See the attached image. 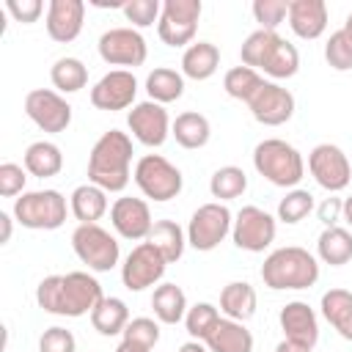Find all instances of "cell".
Masks as SVG:
<instances>
[{
	"label": "cell",
	"instance_id": "cell-6",
	"mask_svg": "<svg viewBox=\"0 0 352 352\" xmlns=\"http://www.w3.org/2000/svg\"><path fill=\"white\" fill-rule=\"evenodd\" d=\"M132 179H135L138 190H140L146 198L157 201V204H165V201L176 198V195L182 192V187H184L182 170H179L170 160H165L162 154H143V157L135 162Z\"/></svg>",
	"mask_w": 352,
	"mask_h": 352
},
{
	"label": "cell",
	"instance_id": "cell-8",
	"mask_svg": "<svg viewBox=\"0 0 352 352\" xmlns=\"http://www.w3.org/2000/svg\"><path fill=\"white\" fill-rule=\"evenodd\" d=\"M231 226H234V214L226 204L220 201L204 204L192 212L187 223V245L201 253H209L231 234Z\"/></svg>",
	"mask_w": 352,
	"mask_h": 352
},
{
	"label": "cell",
	"instance_id": "cell-7",
	"mask_svg": "<svg viewBox=\"0 0 352 352\" xmlns=\"http://www.w3.org/2000/svg\"><path fill=\"white\" fill-rule=\"evenodd\" d=\"M72 248L77 258L94 272H110L121 258L118 239L99 223H80L72 234Z\"/></svg>",
	"mask_w": 352,
	"mask_h": 352
},
{
	"label": "cell",
	"instance_id": "cell-25",
	"mask_svg": "<svg viewBox=\"0 0 352 352\" xmlns=\"http://www.w3.org/2000/svg\"><path fill=\"white\" fill-rule=\"evenodd\" d=\"M220 66V50L212 41H195L182 55V74L190 80H209Z\"/></svg>",
	"mask_w": 352,
	"mask_h": 352
},
{
	"label": "cell",
	"instance_id": "cell-2",
	"mask_svg": "<svg viewBox=\"0 0 352 352\" xmlns=\"http://www.w3.org/2000/svg\"><path fill=\"white\" fill-rule=\"evenodd\" d=\"M132 138L121 129H107L99 135L88 154V182L104 192L126 190L132 179Z\"/></svg>",
	"mask_w": 352,
	"mask_h": 352
},
{
	"label": "cell",
	"instance_id": "cell-32",
	"mask_svg": "<svg viewBox=\"0 0 352 352\" xmlns=\"http://www.w3.org/2000/svg\"><path fill=\"white\" fill-rule=\"evenodd\" d=\"M316 256H319V261H324L330 267L346 264L352 258V234L341 226L324 228L316 239Z\"/></svg>",
	"mask_w": 352,
	"mask_h": 352
},
{
	"label": "cell",
	"instance_id": "cell-49",
	"mask_svg": "<svg viewBox=\"0 0 352 352\" xmlns=\"http://www.w3.org/2000/svg\"><path fill=\"white\" fill-rule=\"evenodd\" d=\"M275 352H314V349H311V346H305V344H297V341L283 338V341L275 346Z\"/></svg>",
	"mask_w": 352,
	"mask_h": 352
},
{
	"label": "cell",
	"instance_id": "cell-51",
	"mask_svg": "<svg viewBox=\"0 0 352 352\" xmlns=\"http://www.w3.org/2000/svg\"><path fill=\"white\" fill-rule=\"evenodd\" d=\"M0 226H3L0 242H8V239H11V214H8V212H0Z\"/></svg>",
	"mask_w": 352,
	"mask_h": 352
},
{
	"label": "cell",
	"instance_id": "cell-46",
	"mask_svg": "<svg viewBox=\"0 0 352 352\" xmlns=\"http://www.w3.org/2000/svg\"><path fill=\"white\" fill-rule=\"evenodd\" d=\"M25 182H28V170L16 162H3L0 165V195L3 198H14L25 192Z\"/></svg>",
	"mask_w": 352,
	"mask_h": 352
},
{
	"label": "cell",
	"instance_id": "cell-27",
	"mask_svg": "<svg viewBox=\"0 0 352 352\" xmlns=\"http://www.w3.org/2000/svg\"><path fill=\"white\" fill-rule=\"evenodd\" d=\"M170 135L176 138V143L182 148H204L212 138V124L204 113H195V110H187V113H179L173 126H170Z\"/></svg>",
	"mask_w": 352,
	"mask_h": 352
},
{
	"label": "cell",
	"instance_id": "cell-47",
	"mask_svg": "<svg viewBox=\"0 0 352 352\" xmlns=\"http://www.w3.org/2000/svg\"><path fill=\"white\" fill-rule=\"evenodd\" d=\"M6 11H8L16 22L30 25V22H36V19L41 16L44 3H41V0H6Z\"/></svg>",
	"mask_w": 352,
	"mask_h": 352
},
{
	"label": "cell",
	"instance_id": "cell-41",
	"mask_svg": "<svg viewBox=\"0 0 352 352\" xmlns=\"http://www.w3.org/2000/svg\"><path fill=\"white\" fill-rule=\"evenodd\" d=\"M121 336H124V341L140 344L146 349H154L160 344V322L148 319V316H135V319H129V324L124 327Z\"/></svg>",
	"mask_w": 352,
	"mask_h": 352
},
{
	"label": "cell",
	"instance_id": "cell-11",
	"mask_svg": "<svg viewBox=\"0 0 352 352\" xmlns=\"http://www.w3.org/2000/svg\"><path fill=\"white\" fill-rule=\"evenodd\" d=\"M165 270H168L165 256L151 242H140L129 250V256L121 264V283L129 292H143L148 286H157Z\"/></svg>",
	"mask_w": 352,
	"mask_h": 352
},
{
	"label": "cell",
	"instance_id": "cell-1",
	"mask_svg": "<svg viewBox=\"0 0 352 352\" xmlns=\"http://www.w3.org/2000/svg\"><path fill=\"white\" fill-rule=\"evenodd\" d=\"M104 300L102 283L82 270L66 275H47L36 286V302L41 311L55 316H91V311Z\"/></svg>",
	"mask_w": 352,
	"mask_h": 352
},
{
	"label": "cell",
	"instance_id": "cell-38",
	"mask_svg": "<svg viewBox=\"0 0 352 352\" xmlns=\"http://www.w3.org/2000/svg\"><path fill=\"white\" fill-rule=\"evenodd\" d=\"M278 38H280L278 30H261V28L253 30V33L242 41V50H239L242 66H250V69L261 72V66H264V60H267V55H270V50L275 47Z\"/></svg>",
	"mask_w": 352,
	"mask_h": 352
},
{
	"label": "cell",
	"instance_id": "cell-42",
	"mask_svg": "<svg viewBox=\"0 0 352 352\" xmlns=\"http://www.w3.org/2000/svg\"><path fill=\"white\" fill-rule=\"evenodd\" d=\"M121 11L126 22H132L135 28H151L154 22H160L162 3L160 0H126Z\"/></svg>",
	"mask_w": 352,
	"mask_h": 352
},
{
	"label": "cell",
	"instance_id": "cell-36",
	"mask_svg": "<svg viewBox=\"0 0 352 352\" xmlns=\"http://www.w3.org/2000/svg\"><path fill=\"white\" fill-rule=\"evenodd\" d=\"M245 190H248V176H245V170L236 168V165H223V168H217V170L212 173V179H209V192H212V198H217L220 204L239 198Z\"/></svg>",
	"mask_w": 352,
	"mask_h": 352
},
{
	"label": "cell",
	"instance_id": "cell-12",
	"mask_svg": "<svg viewBox=\"0 0 352 352\" xmlns=\"http://www.w3.org/2000/svg\"><path fill=\"white\" fill-rule=\"evenodd\" d=\"M308 170L316 179V184L324 187L327 192L346 190V184L352 179V165H349L346 154L336 143H319V146H314L311 154H308Z\"/></svg>",
	"mask_w": 352,
	"mask_h": 352
},
{
	"label": "cell",
	"instance_id": "cell-10",
	"mask_svg": "<svg viewBox=\"0 0 352 352\" xmlns=\"http://www.w3.org/2000/svg\"><path fill=\"white\" fill-rule=\"evenodd\" d=\"M275 234H278L275 217L261 206H242L231 226L234 245L248 253H264L275 242Z\"/></svg>",
	"mask_w": 352,
	"mask_h": 352
},
{
	"label": "cell",
	"instance_id": "cell-13",
	"mask_svg": "<svg viewBox=\"0 0 352 352\" xmlns=\"http://www.w3.org/2000/svg\"><path fill=\"white\" fill-rule=\"evenodd\" d=\"M25 113L41 132H63L72 124V104L52 88H33L25 96Z\"/></svg>",
	"mask_w": 352,
	"mask_h": 352
},
{
	"label": "cell",
	"instance_id": "cell-29",
	"mask_svg": "<svg viewBox=\"0 0 352 352\" xmlns=\"http://www.w3.org/2000/svg\"><path fill=\"white\" fill-rule=\"evenodd\" d=\"M151 308L157 322L162 324H179L187 316V294L182 292V286L176 283H160L151 294Z\"/></svg>",
	"mask_w": 352,
	"mask_h": 352
},
{
	"label": "cell",
	"instance_id": "cell-15",
	"mask_svg": "<svg viewBox=\"0 0 352 352\" xmlns=\"http://www.w3.org/2000/svg\"><path fill=\"white\" fill-rule=\"evenodd\" d=\"M126 126H129V132H132V138L138 143H143L148 148H157V146H162L168 140L173 124H170L168 110L162 104L146 99V102L132 104V110L126 116Z\"/></svg>",
	"mask_w": 352,
	"mask_h": 352
},
{
	"label": "cell",
	"instance_id": "cell-31",
	"mask_svg": "<svg viewBox=\"0 0 352 352\" xmlns=\"http://www.w3.org/2000/svg\"><path fill=\"white\" fill-rule=\"evenodd\" d=\"M91 324L99 336H121L129 324V308L121 297H104L91 311Z\"/></svg>",
	"mask_w": 352,
	"mask_h": 352
},
{
	"label": "cell",
	"instance_id": "cell-39",
	"mask_svg": "<svg viewBox=\"0 0 352 352\" xmlns=\"http://www.w3.org/2000/svg\"><path fill=\"white\" fill-rule=\"evenodd\" d=\"M311 209H314V195L308 190L294 187L278 201V220L286 226H294V223L305 220L311 214Z\"/></svg>",
	"mask_w": 352,
	"mask_h": 352
},
{
	"label": "cell",
	"instance_id": "cell-40",
	"mask_svg": "<svg viewBox=\"0 0 352 352\" xmlns=\"http://www.w3.org/2000/svg\"><path fill=\"white\" fill-rule=\"evenodd\" d=\"M217 322H220V311L212 302H195L192 308H187L184 316V327L195 341H206V336L214 330Z\"/></svg>",
	"mask_w": 352,
	"mask_h": 352
},
{
	"label": "cell",
	"instance_id": "cell-33",
	"mask_svg": "<svg viewBox=\"0 0 352 352\" xmlns=\"http://www.w3.org/2000/svg\"><path fill=\"white\" fill-rule=\"evenodd\" d=\"M146 242H151V245L165 256V261L173 264V261H179V258L184 256L187 231H182V226L173 223V220H157Z\"/></svg>",
	"mask_w": 352,
	"mask_h": 352
},
{
	"label": "cell",
	"instance_id": "cell-20",
	"mask_svg": "<svg viewBox=\"0 0 352 352\" xmlns=\"http://www.w3.org/2000/svg\"><path fill=\"white\" fill-rule=\"evenodd\" d=\"M278 322H280L283 338L305 344L311 349L316 346V341H319V319H316V311L308 302H302V300L286 302L280 308V314H278Z\"/></svg>",
	"mask_w": 352,
	"mask_h": 352
},
{
	"label": "cell",
	"instance_id": "cell-53",
	"mask_svg": "<svg viewBox=\"0 0 352 352\" xmlns=\"http://www.w3.org/2000/svg\"><path fill=\"white\" fill-rule=\"evenodd\" d=\"M341 33L346 36V41H349V47H352V11L346 14V19H344V28H341Z\"/></svg>",
	"mask_w": 352,
	"mask_h": 352
},
{
	"label": "cell",
	"instance_id": "cell-4",
	"mask_svg": "<svg viewBox=\"0 0 352 352\" xmlns=\"http://www.w3.org/2000/svg\"><path fill=\"white\" fill-rule=\"evenodd\" d=\"M253 168L270 184L286 187V190H294L300 184V179L305 176L302 154L280 138H267L253 148Z\"/></svg>",
	"mask_w": 352,
	"mask_h": 352
},
{
	"label": "cell",
	"instance_id": "cell-9",
	"mask_svg": "<svg viewBox=\"0 0 352 352\" xmlns=\"http://www.w3.org/2000/svg\"><path fill=\"white\" fill-rule=\"evenodd\" d=\"M201 0H165L157 22V33L168 47H184L195 38L201 19Z\"/></svg>",
	"mask_w": 352,
	"mask_h": 352
},
{
	"label": "cell",
	"instance_id": "cell-44",
	"mask_svg": "<svg viewBox=\"0 0 352 352\" xmlns=\"http://www.w3.org/2000/svg\"><path fill=\"white\" fill-rule=\"evenodd\" d=\"M324 60L336 72H349L352 69V47H349V41L341 30L330 33V38L324 44Z\"/></svg>",
	"mask_w": 352,
	"mask_h": 352
},
{
	"label": "cell",
	"instance_id": "cell-5",
	"mask_svg": "<svg viewBox=\"0 0 352 352\" xmlns=\"http://www.w3.org/2000/svg\"><path fill=\"white\" fill-rule=\"evenodd\" d=\"M66 198L58 190H30L14 201V220L30 231H55L66 223Z\"/></svg>",
	"mask_w": 352,
	"mask_h": 352
},
{
	"label": "cell",
	"instance_id": "cell-3",
	"mask_svg": "<svg viewBox=\"0 0 352 352\" xmlns=\"http://www.w3.org/2000/svg\"><path fill=\"white\" fill-rule=\"evenodd\" d=\"M261 280L264 286L275 292L286 289H311L319 280V261L314 253L297 245H286L272 250L261 264Z\"/></svg>",
	"mask_w": 352,
	"mask_h": 352
},
{
	"label": "cell",
	"instance_id": "cell-16",
	"mask_svg": "<svg viewBox=\"0 0 352 352\" xmlns=\"http://www.w3.org/2000/svg\"><path fill=\"white\" fill-rule=\"evenodd\" d=\"M110 223L121 239H132V242H146L154 228L148 204L143 198H132V195H121L113 201Z\"/></svg>",
	"mask_w": 352,
	"mask_h": 352
},
{
	"label": "cell",
	"instance_id": "cell-54",
	"mask_svg": "<svg viewBox=\"0 0 352 352\" xmlns=\"http://www.w3.org/2000/svg\"><path fill=\"white\" fill-rule=\"evenodd\" d=\"M344 220H346V226L352 228V195L344 198Z\"/></svg>",
	"mask_w": 352,
	"mask_h": 352
},
{
	"label": "cell",
	"instance_id": "cell-18",
	"mask_svg": "<svg viewBox=\"0 0 352 352\" xmlns=\"http://www.w3.org/2000/svg\"><path fill=\"white\" fill-rule=\"evenodd\" d=\"M135 96H138V80L129 69H113L91 88V104L96 110H110V113L132 107Z\"/></svg>",
	"mask_w": 352,
	"mask_h": 352
},
{
	"label": "cell",
	"instance_id": "cell-45",
	"mask_svg": "<svg viewBox=\"0 0 352 352\" xmlns=\"http://www.w3.org/2000/svg\"><path fill=\"white\" fill-rule=\"evenodd\" d=\"M38 352H77V338L66 327H47L38 338Z\"/></svg>",
	"mask_w": 352,
	"mask_h": 352
},
{
	"label": "cell",
	"instance_id": "cell-34",
	"mask_svg": "<svg viewBox=\"0 0 352 352\" xmlns=\"http://www.w3.org/2000/svg\"><path fill=\"white\" fill-rule=\"evenodd\" d=\"M297 69H300V52H297V47H294L292 41H286V38L280 36V38L275 41V47L270 50V55H267L261 72L270 74L272 80H289V77L297 74Z\"/></svg>",
	"mask_w": 352,
	"mask_h": 352
},
{
	"label": "cell",
	"instance_id": "cell-30",
	"mask_svg": "<svg viewBox=\"0 0 352 352\" xmlns=\"http://www.w3.org/2000/svg\"><path fill=\"white\" fill-rule=\"evenodd\" d=\"M146 94L157 104H170L184 94V74L170 66H157L146 77Z\"/></svg>",
	"mask_w": 352,
	"mask_h": 352
},
{
	"label": "cell",
	"instance_id": "cell-17",
	"mask_svg": "<svg viewBox=\"0 0 352 352\" xmlns=\"http://www.w3.org/2000/svg\"><path fill=\"white\" fill-rule=\"evenodd\" d=\"M248 107H250V116L258 124H264V126H280V124H286L294 116L297 102H294V96H292L289 88H283L278 82H264L253 94V99L248 102Z\"/></svg>",
	"mask_w": 352,
	"mask_h": 352
},
{
	"label": "cell",
	"instance_id": "cell-21",
	"mask_svg": "<svg viewBox=\"0 0 352 352\" xmlns=\"http://www.w3.org/2000/svg\"><path fill=\"white\" fill-rule=\"evenodd\" d=\"M286 19L294 36L305 41L319 38L327 30V3L324 0H292Z\"/></svg>",
	"mask_w": 352,
	"mask_h": 352
},
{
	"label": "cell",
	"instance_id": "cell-43",
	"mask_svg": "<svg viewBox=\"0 0 352 352\" xmlns=\"http://www.w3.org/2000/svg\"><path fill=\"white\" fill-rule=\"evenodd\" d=\"M250 11L256 22L261 25V30H278V25L289 16V3L286 0H253Z\"/></svg>",
	"mask_w": 352,
	"mask_h": 352
},
{
	"label": "cell",
	"instance_id": "cell-14",
	"mask_svg": "<svg viewBox=\"0 0 352 352\" xmlns=\"http://www.w3.org/2000/svg\"><path fill=\"white\" fill-rule=\"evenodd\" d=\"M99 58L110 66H140L146 63L148 47L135 28H110L99 36Z\"/></svg>",
	"mask_w": 352,
	"mask_h": 352
},
{
	"label": "cell",
	"instance_id": "cell-26",
	"mask_svg": "<svg viewBox=\"0 0 352 352\" xmlns=\"http://www.w3.org/2000/svg\"><path fill=\"white\" fill-rule=\"evenodd\" d=\"M22 165L30 176H38V179H50V176H58L60 168H63V154L60 148L52 143V140H36L25 148V157H22Z\"/></svg>",
	"mask_w": 352,
	"mask_h": 352
},
{
	"label": "cell",
	"instance_id": "cell-50",
	"mask_svg": "<svg viewBox=\"0 0 352 352\" xmlns=\"http://www.w3.org/2000/svg\"><path fill=\"white\" fill-rule=\"evenodd\" d=\"M179 352H209V346H206L204 341H195V338H190V341H184V344L179 346Z\"/></svg>",
	"mask_w": 352,
	"mask_h": 352
},
{
	"label": "cell",
	"instance_id": "cell-23",
	"mask_svg": "<svg viewBox=\"0 0 352 352\" xmlns=\"http://www.w3.org/2000/svg\"><path fill=\"white\" fill-rule=\"evenodd\" d=\"M322 316L330 322V327L344 338L352 341V292L346 289H330L322 294Z\"/></svg>",
	"mask_w": 352,
	"mask_h": 352
},
{
	"label": "cell",
	"instance_id": "cell-35",
	"mask_svg": "<svg viewBox=\"0 0 352 352\" xmlns=\"http://www.w3.org/2000/svg\"><path fill=\"white\" fill-rule=\"evenodd\" d=\"M50 80L60 94H77L88 82V66L80 58H58L50 69Z\"/></svg>",
	"mask_w": 352,
	"mask_h": 352
},
{
	"label": "cell",
	"instance_id": "cell-52",
	"mask_svg": "<svg viewBox=\"0 0 352 352\" xmlns=\"http://www.w3.org/2000/svg\"><path fill=\"white\" fill-rule=\"evenodd\" d=\"M116 352H151V349H146V346H140V344H132V341H124V338H121V344L116 346Z\"/></svg>",
	"mask_w": 352,
	"mask_h": 352
},
{
	"label": "cell",
	"instance_id": "cell-37",
	"mask_svg": "<svg viewBox=\"0 0 352 352\" xmlns=\"http://www.w3.org/2000/svg\"><path fill=\"white\" fill-rule=\"evenodd\" d=\"M264 82H267V80H264L256 69H250V66H234V69H228L226 77H223L226 94H228L231 99L245 102V104L253 99V94H256Z\"/></svg>",
	"mask_w": 352,
	"mask_h": 352
},
{
	"label": "cell",
	"instance_id": "cell-19",
	"mask_svg": "<svg viewBox=\"0 0 352 352\" xmlns=\"http://www.w3.org/2000/svg\"><path fill=\"white\" fill-rule=\"evenodd\" d=\"M85 22V3L82 0H50L47 6V36L58 44H69L80 36Z\"/></svg>",
	"mask_w": 352,
	"mask_h": 352
},
{
	"label": "cell",
	"instance_id": "cell-48",
	"mask_svg": "<svg viewBox=\"0 0 352 352\" xmlns=\"http://www.w3.org/2000/svg\"><path fill=\"white\" fill-rule=\"evenodd\" d=\"M316 214H319V220L324 223V228H330V226H338V220H344V201L330 195V198H324V201L319 204Z\"/></svg>",
	"mask_w": 352,
	"mask_h": 352
},
{
	"label": "cell",
	"instance_id": "cell-24",
	"mask_svg": "<svg viewBox=\"0 0 352 352\" xmlns=\"http://www.w3.org/2000/svg\"><path fill=\"white\" fill-rule=\"evenodd\" d=\"M256 302H258L256 289L248 280H231L220 292V311L236 322H248L256 314Z\"/></svg>",
	"mask_w": 352,
	"mask_h": 352
},
{
	"label": "cell",
	"instance_id": "cell-22",
	"mask_svg": "<svg viewBox=\"0 0 352 352\" xmlns=\"http://www.w3.org/2000/svg\"><path fill=\"white\" fill-rule=\"evenodd\" d=\"M204 344L209 346V352H253V333L245 327V322L220 316Z\"/></svg>",
	"mask_w": 352,
	"mask_h": 352
},
{
	"label": "cell",
	"instance_id": "cell-28",
	"mask_svg": "<svg viewBox=\"0 0 352 352\" xmlns=\"http://www.w3.org/2000/svg\"><path fill=\"white\" fill-rule=\"evenodd\" d=\"M69 209L80 223H96L107 212V192L96 184H80L69 195Z\"/></svg>",
	"mask_w": 352,
	"mask_h": 352
}]
</instances>
